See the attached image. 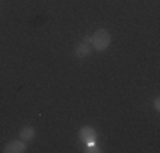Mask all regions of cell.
Instances as JSON below:
<instances>
[{"mask_svg": "<svg viewBox=\"0 0 160 153\" xmlns=\"http://www.w3.org/2000/svg\"><path fill=\"white\" fill-rule=\"evenodd\" d=\"M90 44L89 43H78L77 44V48H75V56H77V58H85V56H89L90 55Z\"/></svg>", "mask_w": 160, "mask_h": 153, "instance_id": "5b68a950", "label": "cell"}, {"mask_svg": "<svg viewBox=\"0 0 160 153\" xmlns=\"http://www.w3.org/2000/svg\"><path fill=\"white\" fill-rule=\"evenodd\" d=\"M153 109H155V111H160V99H158V97L153 101Z\"/></svg>", "mask_w": 160, "mask_h": 153, "instance_id": "8992f818", "label": "cell"}, {"mask_svg": "<svg viewBox=\"0 0 160 153\" xmlns=\"http://www.w3.org/2000/svg\"><path fill=\"white\" fill-rule=\"evenodd\" d=\"M26 151V141L14 140L3 146V153H24Z\"/></svg>", "mask_w": 160, "mask_h": 153, "instance_id": "3957f363", "label": "cell"}, {"mask_svg": "<svg viewBox=\"0 0 160 153\" xmlns=\"http://www.w3.org/2000/svg\"><path fill=\"white\" fill-rule=\"evenodd\" d=\"M78 136H80V140H82L83 143H87V146H89V145H96L97 131L92 128V126H83V128H80Z\"/></svg>", "mask_w": 160, "mask_h": 153, "instance_id": "7a4b0ae2", "label": "cell"}, {"mask_svg": "<svg viewBox=\"0 0 160 153\" xmlns=\"http://www.w3.org/2000/svg\"><path fill=\"white\" fill-rule=\"evenodd\" d=\"M83 43H92V36H89V34H87V36H83Z\"/></svg>", "mask_w": 160, "mask_h": 153, "instance_id": "52a82bcc", "label": "cell"}, {"mask_svg": "<svg viewBox=\"0 0 160 153\" xmlns=\"http://www.w3.org/2000/svg\"><path fill=\"white\" fill-rule=\"evenodd\" d=\"M34 136H36V129H34L32 126H24V128L21 129V133H19V140L26 141V143L32 141Z\"/></svg>", "mask_w": 160, "mask_h": 153, "instance_id": "277c9868", "label": "cell"}, {"mask_svg": "<svg viewBox=\"0 0 160 153\" xmlns=\"http://www.w3.org/2000/svg\"><path fill=\"white\" fill-rule=\"evenodd\" d=\"M94 49L96 51H106L111 44V32L106 29H97L96 32L92 34V43Z\"/></svg>", "mask_w": 160, "mask_h": 153, "instance_id": "6da1fadb", "label": "cell"}]
</instances>
